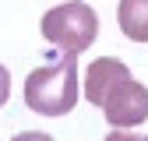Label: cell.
I'll return each mask as SVG.
<instances>
[{"label": "cell", "instance_id": "cell-1", "mask_svg": "<svg viewBox=\"0 0 148 141\" xmlns=\"http://www.w3.org/2000/svg\"><path fill=\"white\" fill-rule=\"evenodd\" d=\"M78 53H64L57 64L35 67L25 78V106L42 116H64L78 106Z\"/></svg>", "mask_w": 148, "mask_h": 141}, {"label": "cell", "instance_id": "cell-2", "mask_svg": "<svg viewBox=\"0 0 148 141\" xmlns=\"http://www.w3.org/2000/svg\"><path fill=\"white\" fill-rule=\"evenodd\" d=\"M46 42H53L64 53H81L95 42L99 35V14L92 11L85 0H71V4H60V7H49L39 21Z\"/></svg>", "mask_w": 148, "mask_h": 141}, {"label": "cell", "instance_id": "cell-3", "mask_svg": "<svg viewBox=\"0 0 148 141\" xmlns=\"http://www.w3.org/2000/svg\"><path fill=\"white\" fill-rule=\"evenodd\" d=\"M102 113L109 120V127H127L131 131L138 123H145L148 120V88L141 81H134V78H127L116 92L106 99Z\"/></svg>", "mask_w": 148, "mask_h": 141}, {"label": "cell", "instance_id": "cell-4", "mask_svg": "<svg viewBox=\"0 0 148 141\" xmlns=\"http://www.w3.org/2000/svg\"><path fill=\"white\" fill-rule=\"evenodd\" d=\"M127 78H131V70H127L123 60H116V57H99V60H92L88 70H85V99L102 110L106 99L113 95Z\"/></svg>", "mask_w": 148, "mask_h": 141}, {"label": "cell", "instance_id": "cell-5", "mask_svg": "<svg viewBox=\"0 0 148 141\" xmlns=\"http://www.w3.org/2000/svg\"><path fill=\"white\" fill-rule=\"evenodd\" d=\"M116 25L131 42H148V0H120Z\"/></svg>", "mask_w": 148, "mask_h": 141}, {"label": "cell", "instance_id": "cell-6", "mask_svg": "<svg viewBox=\"0 0 148 141\" xmlns=\"http://www.w3.org/2000/svg\"><path fill=\"white\" fill-rule=\"evenodd\" d=\"M102 141H145V138H138V134H131V131H127V127H113V131H109Z\"/></svg>", "mask_w": 148, "mask_h": 141}, {"label": "cell", "instance_id": "cell-7", "mask_svg": "<svg viewBox=\"0 0 148 141\" xmlns=\"http://www.w3.org/2000/svg\"><path fill=\"white\" fill-rule=\"evenodd\" d=\"M11 99V74H7V67L0 64V106H4Z\"/></svg>", "mask_w": 148, "mask_h": 141}, {"label": "cell", "instance_id": "cell-8", "mask_svg": "<svg viewBox=\"0 0 148 141\" xmlns=\"http://www.w3.org/2000/svg\"><path fill=\"white\" fill-rule=\"evenodd\" d=\"M11 141H53L49 134H42V131H21L18 138H11Z\"/></svg>", "mask_w": 148, "mask_h": 141}, {"label": "cell", "instance_id": "cell-9", "mask_svg": "<svg viewBox=\"0 0 148 141\" xmlns=\"http://www.w3.org/2000/svg\"><path fill=\"white\" fill-rule=\"evenodd\" d=\"M145 141H148V138H145Z\"/></svg>", "mask_w": 148, "mask_h": 141}]
</instances>
